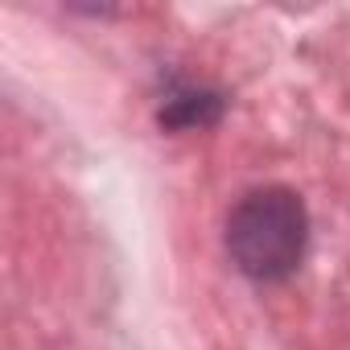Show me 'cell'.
Listing matches in <instances>:
<instances>
[{
  "label": "cell",
  "mask_w": 350,
  "mask_h": 350,
  "mask_svg": "<svg viewBox=\"0 0 350 350\" xmlns=\"http://www.w3.org/2000/svg\"><path fill=\"white\" fill-rule=\"evenodd\" d=\"M309 243V215L293 190L268 186L239 198L227 219V247L252 280H284L297 272Z\"/></svg>",
  "instance_id": "obj_1"
}]
</instances>
